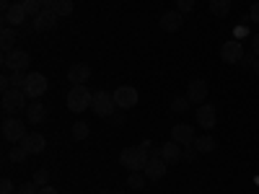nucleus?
Returning a JSON list of instances; mask_svg holds the SVG:
<instances>
[{
    "instance_id": "nucleus-1",
    "label": "nucleus",
    "mask_w": 259,
    "mask_h": 194,
    "mask_svg": "<svg viewBox=\"0 0 259 194\" xmlns=\"http://www.w3.org/2000/svg\"><path fill=\"white\" fill-rule=\"evenodd\" d=\"M150 161L148 150L135 145V148H124L119 153V163L127 168V171H145V163Z\"/></svg>"
},
{
    "instance_id": "nucleus-2",
    "label": "nucleus",
    "mask_w": 259,
    "mask_h": 194,
    "mask_svg": "<svg viewBox=\"0 0 259 194\" xmlns=\"http://www.w3.org/2000/svg\"><path fill=\"white\" fill-rule=\"evenodd\" d=\"M91 99H94V93L85 88V85H73L70 93H68V109L73 114H80L91 106Z\"/></svg>"
},
{
    "instance_id": "nucleus-3",
    "label": "nucleus",
    "mask_w": 259,
    "mask_h": 194,
    "mask_svg": "<svg viewBox=\"0 0 259 194\" xmlns=\"http://www.w3.org/2000/svg\"><path fill=\"white\" fill-rule=\"evenodd\" d=\"M26 99H29V96H26L24 91L11 88V91H6V93H3V109H6L11 117H16L18 112H26V106H29V104H26Z\"/></svg>"
},
{
    "instance_id": "nucleus-4",
    "label": "nucleus",
    "mask_w": 259,
    "mask_h": 194,
    "mask_svg": "<svg viewBox=\"0 0 259 194\" xmlns=\"http://www.w3.org/2000/svg\"><path fill=\"white\" fill-rule=\"evenodd\" d=\"M114 96L109 91H96L94 99H91V109L96 117H112L114 114Z\"/></svg>"
},
{
    "instance_id": "nucleus-5",
    "label": "nucleus",
    "mask_w": 259,
    "mask_h": 194,
    "mask_svg": "<svg viewBox=\"0 0 259 194\" xmlns=\"http://www.w3.org/2000/svg\"><path fill=\"white\" fill-rule=\"evenodd\" d=\"M29 65H31V57H29L26 50H11V52H3V68H8L11 73H16V70H24V73H26Z\"/></svg>"
},
{
    "instance_id": "nucleus-6",
    "label": "nucleus",
    "mask_w": 259,
    "mask_h": 194,
    "mask_svg": "<svg viewBox=\"0 0 259 194\" xmlns=\"http://www.w3.org/2000/svg\"><path fill=\"white\" fill-rule=\"evenodd\" d=\"M24 137H26V124H24V119L11 117V119H6V122H3V140H8V142L18 145Z\"/></svg>"
},
{
    "instance_id": "nucleus-7",
    "label": "nucleus",
    "mask_w": 259,
    "mask_h": 194,
    "mask_svg": "<svg viewBox=\"0 0 259 194\" xmlns=\"http://www.w3.org/2000/svg\"><path fill=\"white\" fill-rule=\"evenodd\" d=\"M24 93L29 99H39V96H45L47 93V78L41 75V73H29L26 75V85H24Z\"/></svg>"
},
{
    "instance_id": "nucleus-8",
    "label": "nucleus",
    "mask_w": 259,
    "mask_h": 194,
    "mask_svg": "<svg viewBox=\"0 0 259 194\" xmlns=\"http://www.w3.org/2000/svg\"><path fill=\"white\" fill-rule=\"evenodd\" d=\"M244 57V44L239 39H228L223 41V47H221V60L228 62V65H236V62H241Z\"/></svg>"
},
{
    "instance_id": "nucleus-9",
    "label": "nucleus",
    "mask_w": 259,
    "mask_h": 194,
    "mask_svg": "<svg viewBox=\"0 0 259 194\" xmlns=\"http://www.w3.org/2000/svg\"><path fill=\"white\" fill-rule=\"evenodd\" d=\"M112 96H114V104L119 106V109H133V106L138 104V91L133 88V85H119Z\"/></svg>"
},
{
    "instance_id": "nucleus-10",
    "label": "nucleus",
    "mask_w": 259,
    "mask_h": 194,
    "mask_svg": "<svg viewBox=\"0 0 259 194\" xmlns=\"http://www.w3.org/2000/svg\"><path fill=\"white\" fill-rule=\"evenodd\" d=\"M187 99H189L192 104H205V99H207V83H205L202 78L189 80V85H187Z\"/></svg>"
},
{
    "instance_id": "nucleus-11",
    "label": "nucleus",
    "mask_w": 259,
    "mask_h": 194,
    "mask_svg": "<svg viewBox=\"0 0 259 194\" xmlns=\"http://www.w3.org/2000/svg\"><path fill=\"white\" fill-rule=\"evenodd\" d=\"M57 18H60V16H57L52 8H41L39 16L34 18V26H31V29H34V31H50V29L57 24Z\"/></svg>"
},
{
    "instance_id": "nucleus-12",
    "label": "nucleus",
    "mask_w": 259,
    "mask_h": 194,
    "mask_svg": "<svg viewBox=\"0 0 259 194\" xmlns=\"http://www.w3.org/2000/svg\"><path fill=\"white\" fill-rule=\"evenodd\" d=\"M166 171H168V163H166L163 158H150V161L145 163V179L161 181V179L166 176Z\"/></svg>"
},
{
    "instance_id": "nucleus-13",
    "label": "nucleus",
    "mask_w": 259,
    "mask_h": 194,
    "mask_svg": "<svg viewBox=\"0 0 259 194\" xmlns=\"http://www.w3.org/2000/svg\"><path fill=\"white\" fill-rule=\"evenodd\" d=\"M24 21H26V11L21 3H13L6 13H3V26H24Z\"/></svg>"
},
{
    "instance_id": "nucleus-14",
    "label": "nucleus",
    "mask_w": 259,
    "mask_h": 194,
    "mask_svg": "<svg viewBox=\"0 0 259 194\" xmlns=\"http://www.w3.org/2000/svg\"><path fill=\"white\" fill-rule=\"evenodd\" d=\"M182 24H184V13H182V11H166V13L161 16V29L168 31V34L179 31Z\"/></svg>"
},
{
    "instance_id": "nucleus-15",
    "label": "nucleus",
    "mask_w": 259,
    "mask_h": 194,
    "mask_svg": "<svg viewBox=\"0 0 259 194\" xmlns=\"http://www.w3.org/2000/svg\"><path fill=\"white\" fill-rule=\"evenodd\" d=\"M18 145H24L29 150V156H36V153H41V150L47 148V137L39 135V132H26V137L21 140Z\"/></svg>"
},
{
    "instance_id": "nucleus-16",
    "label": "nucleus",
    "mask_w": 259,
    "mask_h": 194,
    "mask_svg": "<svg viewBox=\"0 0 259 194\" xmlns=\"http://www.w3.org/2000/svg\"><path fill=\"white\" fill-rule=\"evenodd\" d=\"M194 129L189 127V124H174V129H171V140L174 142H179L182 148H187V145H192L194 142Z\"/></svg>"
},
{
    "instance_id": "nucleus-17",
    "label": "nucleus",
    "mask_w": 259,
    "mask_h": 194,
    "mask_svg": "<svg viewBox=\"0 0 259 194\" xmlns=\"http://www.w3.org/2000/svg\"><path fill=\"white\" fill-rule=\"evenodd\" d=\"M68 80L73 83V85H85L91 80V68L85 62H78V65H73V68L68 70Z\"/></svg>"
},
{
    "instance_id": "nucleus-18",
    "label": "nucleus",
    "mask_w": 259,
    "mask_h": 194,
    "mask_svg": "<svg viewBox=\"0 0 259 194\" xmlns=\"http://www.w3.org/2000/svg\"><path fill=\"white\" fill-rule=\"evenodd\" d=\"M182 153H184V148L174 140H168L166 145H161V158L166 163H182Z\"/></svg>"
},
{
    "instance_id": "nucleus-19",
    "label": "nucleus",
    "mask_w": 259,
    "mask_h": 194,
    "mask_svg": "<svg viewBox=\"0 0 259 194\" xmlns=\"http://www.w3.org/2000/svg\"><path fill=\"white\" fill-rule=\"evenodd\" d=\"M197 124L202 129H212L215 127V106L212 104H200V109H197Z\"/></svg>"
},
{
    "instance_id": "nucleus-20",
    "label": "nucleus",
    "mask_w": 259,
    "mask_h": 194,
    "mask_svg": "<svg viewBox=\"0 0 259 194\" xmlns=\"http://www.w3.org/2000/svg\"><path fill=\"white\" fill-rule=\"evenodd\" d=\"M26 119L31 124H41V122H47V106L41 104V101H31L26 106Z\"/></svg>"
},
{
    "instance_id": "nucleus-21",
    "label": "nucleus",
    "mask_w": 259,
    "mask_h": 194,
    "mask_svg": "<svg viewBox=\"0 0 259 194\" xmlns=\"http://www.w3.org/2000/svg\"><path fill=\"white\" fill-rule=\"evenodd\" d=\"M16 29L13 26H3V31H0V47H3V52H11L16 50Z\"/></svg>"
},
{
    "instance_id": "nucleus-22",
    "label": "nucleus",
    "mask_w": 259,
    "mask_h": 194,
    "mask_svg": "<svg viewBox=\"0 0 259 194\" xmlns=\"http://www.w3.org/2000/svg\"><path fill=\"white\" fill-rule=\"evenodd\" d=\"M194 150L197 153H212L215 150V137H210V135H202V137H194Z\"/></svg>"
},
{
    "instance_id": "nucleus-23",
    "label": "nucleus",
    "mask_w": 259,
    "mask_h": 194,
    "mask_svg": "<svg viewBox=\"0 0 259 194\" xmlns=\"http://www.w3.org/2000/svg\"><path fill=\"white\" fill-rule=\"evenodd\" d=\"M210 13L212 16H228L231 13V0H210Z\"/></svg>"
},
{
    "instance_id": "nucleus-24",
    "label": "nucleus",
    "mask_w": 259,
    "mask_h": 194,
    "mask_svg": "<svg viewBox=\"0 0 259 194\" xmlns=\"http://www.w3.org/2000/svg\"><path fill=\"white\" fill-rule=\"evenodd\" d=\"M26 158H29V150L24 145H13V150L8 153V161H13V163H24Z\"/></svg>"
},
{
    "instance_id": "nucleus-25",
    "label": "nucleus",
    "mask_w": 259,
    "mask_h": 194,
    "mask_svg": "<svg viewBox=\"0 0 259 194\" xmlns=\"http://www.w3.org/2000/svg\"><path fill=\"white\" fill-rule=\"evenodd\" d=\"M52 11H55L60 18L70 16V13H73V0H57V3L52 6Z\"/></svg>"
},
{
    "instance_id": "nucleus-26",
    "label": "nucleus",
    "mask_w": 259,
    "mask_h": 194,
    "mask_svg": "<svg viewBox=\"0 0 259 194\" xmlns=\"http://www.w3.org/2000/svg\"><path fill=\"white\" fill-rule=\"evenodd\" d=\"M89 132H91V127L85 124V122H75L73 124V140H85V137H89Z\"/></svg>"
},
{
    "instance_id": "nucleus-27",
    "label": "nucleus",
    "mask_w": 259,
    "mask_h": 194,
    "mask_svg": "<svg viewBox=\"0 0 259 194\" xmlns=\"http://www.w3.org/2000/svg\"><path fill=\"white\" fill-rule=\"evenodd\" d=\"M189 104H192V101H189L187 96H177L174 101H171V112H177V114H184V112L189 109Z\"/></svg>"
},
{
    "instance_id": "nucleus-28",
    "label": "nucleus",
    "mask_w": 259,
    "mask_h": 194,
    "mask_svg": "<svg viewBox=\"0 0 259 194\" xmlns=\"http://www.w3.org/2000/svg\"><path fill=\"white\" fill-rule=\"evenodd\" d=\"M21 6H24L26 16H31V18H36V16H39V11H41L39 0H21Z\"/></svg>"
},
{
    "instance_id": "nucleus-29",
    "label": "nucleus",
    "mask_w": 259,
    "mask_h": 194,
    "mask_svg": "<svg viewBox=\"0 0 259 194\" xmlns=\"http://www.w3.org/2000/svg\"><path fill=\"white\" fill-rule=\"evenodd\" d=\"M127 186H130V189H143V186H145V176L140 174V171H133V174H130V179H127Z\"/></svg>"
},
{
    "instance_id": "nucleus-30",
    "label": "nucleus",
    "mask_w": 259,
    "mask_h": 194,
    "mask_svg": "<svg viewBox=\"0 0 259 194\" xmlns=\"http://www.w3.org/2000/svg\"><path fill=\"white\" fill-rule=\"evenodd\" d=\"M47 181H50V171L47 168H39L36 174H34V184L41 189V186H47Z\"/></svg>"
},
{
    "instance_id": "nucleus-31",
    "label": "nucleus",
    "mask_w": 259,
    "mask_h": 194,
    "mask_svg": "<svg viewBox=\"0 0 259 194\" xmlns=\"http://www.w3.org/2000/svg\"><path fill=\"white\" fill-rule=\"evenodd\" d=\"M16 194H39V186L34 181H24V184L16 189Z\"/></svg>"
},
{
    "instance_id": "nucleus-32",
    "label": "nucleus",
    "mask_w": 259,
    "mask_h": 194,
    "mask_svg": "<svg viewBox=\"0 0 259 194\" xmlns=\"http://www.w3.org/2000/svg\"><path fill=\"white\" fill-rule=\"evenodd\" d=\"M177 11H182L184 16L194 11V0H177Z\"/></svg>"
},
{
    "instance_id": "nucleus-33",
    "label": "nucleus",
    "mask_w": 259,
    "mask_h": 194,
    "mask_svg": "<svg viewBox=\"0 0 259 194\" xmlns=\"http://www.w3.org/2000/svg\"><path fill=\"white\" fill-rule=\"evenodd\" d=\"M200 153H197V150H194V145H187L184 148V153H182V161H187V163H192L194 158H197Z\"/></svg>"
},
{
    "instance_id": "nucleus-34",
    "label": "nucleus",
    "mask_w": 259,
    "mask_h": 194,
    "mask_svg": "<svg viewBox=\"0 0 259 194\" xmlns=\"http://www.w3.org/2000/svg\"><path fill=\"white\" fill-rule=\"evenodd\" d=\"M254 62H256V55H254V52H251V55H246V52H244V57H241V62H239V65H241V68H254Z\"/></svg>"
},
{
    "instance_id": "nucleus-35",
    "label": "nucleus",
    "mask_w": 259,
    "mask_h": 194,
    "mask_svg": "<svg viewBox=\"0 0 259 194\" xmlns=\"http://www.w3.org/2000/svg\"><path fill=\"white\" fill-rule=\"evenodd\" d=\"M16 189H13V181L11 179H3L0 181V194H13Z\"/></svg>"
},
{
    "instance_id": "nucleus-36",
    "label": "nucleus",
    "mask_w": 259,
    "mask_h": 194,
    "mask_svg": "<svg viewBox=\"0 0 259 194\" xmlns=\"http://www.w3.org/2000/svg\"><path fill=\"white\" fill-rule=\"evenodd\" d=\"M249 18L254 21V24H259V3H254V6H251V11H249Z\"/></svg>"
},
{
    "instance_id": "nucleus-37",
    "label": "nucleus",
    "mask_w": 259,
    "mask_h": 194,
    "mask_svg": "<svg viewBox=\"0 0 259 194\" xmlns=\"http://www.w3.org/2000/svg\"><path fill=\"white\" fill-rule=\"evenodd\" d=\"M251 52L259 57V34H254V36H251Z\"/></svg>"
},
{
    "instance_id": "nucleus-38",
    "label": "nucleus",
    "mask_w": 259,
    "mask_h": 194,
    "mask_svg": "<svg viewBox=\"0 0 259 194\" xmlns=\"http://www.w3.org/2000/svg\"><path fill=\"white\" fill-rule=\"evenodd\" d=\"M233 34H236V39H239V41H241L244 36H249V34H246V26H236V31H233Z\"/></svg>"
},
{
    "instance_id": "nucleus-39",
    "label": "nucleus",
    "mask_w": 259,
    "mask_h": 194,
    "mask_svg": "<svg viewBox=\"0 0 259 194\" xmlns=\"http://www.w3.org/2000/svg\"><path fill=\"white\" fill-rule=\"evenodd\" d=\"M109 122H112V124H119V127H122V124H124V117H122V114H117V112H114V114H112V117H109Z\"/></svg>"
},
{
    "instance_id": "nucleus-40",
    "label": "nucleus",
    "mask_w": 259,
    "mask_h": 194,
    "mask_svg": "<svg viewBox=\"0 0 259 194\" xmlns=\"http://www.w3.org/2000/svg\"><path fill=\"white\" fill-rule=\"evenodd\" d=\"M148 156H150V158H161V148H158V145H153V148L148 150Z\"/></svg>"
},
{
    "instance_id": "nucleus-41",
    "label": "nucleus",
    "mask_w": 259,
    "mask_h": 194,
    "mask_svg": "<svg viewBox=\"0 0 259 194\" xmlns=\"http://www.w3.org/2000/svg\"><path fill=\"white\" fill-rule=\"evenodd\" d=\"M39 194H57V189L47 184V186H41V189H39Z\"/></svg>"
},
{
    "instance_id": "nucleus-42",
    "label": "nucleus",
    "mask_w": 259,
    "mask_h": 194,
    "mask_svg": "<svg viewBox=\"0 0 259 194\" xmlns=\"http://www.w3.org/2000/svg\"><path fill=\"white\" fill-rule=\"evenodd\" d=\"M55 3H57V0H39V6H41V8H52Z\"/></svg>"
},
{
    "instance_id": "nucleus-43",
    "label": "nucleus",
    "mask_w": 259,
    "mask_h": 194,
    "mask_svg": "<svg viewBox=\"0 0 259 194\" xmlns=\"http://www.w3.org/2000/svg\"><path fill=\"white\" fill-rule=\"evenodd\" d=\"M11 6H13V3H11V0H0V11H3V13H6V11H8Z\"/></svg>"
},
{
    "instance_id": "nucleus-44",
    "label": "nucleus",
    "mask_w": 259,
    "mask_h": 194,
    "mask_svg": "<svg viewBox=\"0 0 259 194\" xmlns=\"http://www.w3.org/2000/svg\"><path fill=\"white\" fill-rule=\"evenodd\" d=\"M140 148H145V150H150V148H153V142H150V140H143V142H140Z\"/></svg>"
},
{
    "instance_id": "nucleus-45",
    "label": "nucleus",
    "mask_w": 259,
    "mask_h": 194,
    "mask_svg": "<svg viewBox=\"0 0 259 194\" xmlns=\"http://www.w3.org/2000/svg\"><path fill=\"white\" fill-rule=\"evenodd\" d=\"M251 70H254V73L259 75V57H256V62H254V68H251Z\"/></svg>"
},
{
    "instance_id": "nucleus-46",
    "label": "nucleus",
    "mask_w": 259,
    "mask_h": 194,
    "mask_svg": "<svg viewBox=\"0 0 259 194\" xmlns=\"http://www.w3.org/2000/svg\"><path fill=\"white\" fill-rule=\"evenodd\" d=\"M114 194H124V191H114Z\"/></svg>"
}]
</instances>
